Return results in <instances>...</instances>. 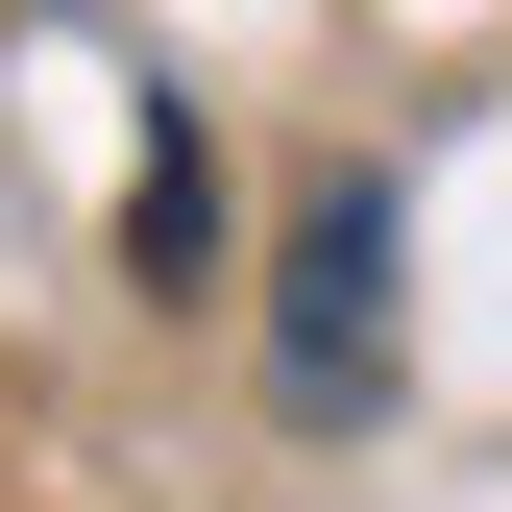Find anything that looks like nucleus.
<instances>
[{
  "label": "nucleus",
  "instance_id": "obj_1",
  "mask_svg": "<svg viewBox=\"0 0 512 512\" xmlns=\"http://www.w3.org/2000/svg\"><path fill=\"white\" fill-rule=\"evenodd\" d=\"M391 269H415V244H391V171H317L293 244H269V391H293L317 439H342V415H391V342H415Z\"/></svg>",
  "mask_w": 512,
  "mask_h": 512
},
{
  "label": "nucleus",
  "instance_id": "obj_2",
  "mask_svg": "<svg viewBox=\"0 0 512 512\" xmlns=\"http://www.w3.org/2000/svg\"><path fill=\"white\" fill-rule=\"evenodd\" d=\"M196 244H220V147H196V98H171V122H147V171H122V269L196 293Z\"/></svg>",
  "mask_w": 512,
  "mask_h": 512
}]
</instances>
